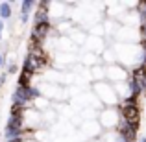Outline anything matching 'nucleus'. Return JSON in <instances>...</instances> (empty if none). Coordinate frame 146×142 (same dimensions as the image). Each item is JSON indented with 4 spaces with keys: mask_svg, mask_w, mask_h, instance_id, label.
Here are the masks:
<instances>
[{
    "mask_svg": "<svg viewBox=\"0 0 146 142\" xmlns=\"http://www.w3.org/2000/svg\"><path fill=\"white\" fill-rule=\"evenodd\" d=\"M93 90L98 96V102H102L106 107H118L120 100L117 96V90L109 81H96L93 83Z\"/></svg>",
    "mask_w": 146,
    "mask_h": 142,
    "instance_id": "nucleus-1",
    "label": "nucleus"
},
{
    "mask_svg": "<svg viewBox=\"0 0 146 142\" xmlns=\"http://www.w3.org/2000/svg\"><path fill=\"white\" fill-rule=\"evenodd\" d=\"M98 124L104 131H113L120 124V113L118 107H104L98 113Z\"/></svg>",
    "mask_w": 146,
    "mask_h": 142,
    "instance_id": "nucleus-2",
    "label": "nucleus"
},
{
    "mask_svg": "<svg viewBox=\"0 0 146 142\" xmlns=\"http://www.w3.org/2000/svg\"><path fill=\"white\" fill-rule=\"evenodd\" d=\"M54 33V22H41V24H33L30 30V43L37 44V46H44L46 39Z\"/></svg>",
    "mask_w": 146,
    "mask_h": 142,
    "instance_id": "nucleus-3",
    "label": "nucleus"
},
{
    "mask_svg": "<svg viewBox=\"0 0 146 142\" xmlns=\"http://www.w3.org/2000/svg\"><path fill=\"white\" fill-rule=\"evenodd\" d=\"M118 113H120V120H124L126 124L139 127L141 125V107L139 105H122L118 103Z\"/></svg>",
    "mask_w": 146,
    "mask_h": 142,
    "instance_id": "nucleus-4",
    "label": "nucleus"
},
{
    "mask_svg": "<svg viewBox=\"0 0 146 142\" xmlns=\"http://www.w3.org/2000/svg\"><path fill=\"white\" fill-rule=\"evenodd\" d=\"M128 76H129V72L122 65H118V63L106 65V81H111L113 85H117V83L128 81Z\"/></svg>",
    "mask_w": 146,
    "mask_h": 142,
    "instance_id": "nucleus-5",
    "label": "nucleus"
},
{
    "mask_svg": "<svg viewBox=\"0 0 146 142\" xmlns=\"http://www.w3.org/2000/svg\"><path fill=\"white\" fill-rule=\"evenodd\" d=\"M43 68L44 67L35 59V57H32L30 53H26L24 61H22V67H21V74H26V76H30V78H35L37 74H41Z\"/></svg>",
    "mask_w": 146,
    "mask_h": 142,
    "instance_id": "nucleus-6",
    "label": "nucleus"
},
{
    "mask_svg": "<svg viewBox=\"0 0 146 142\" xmlns=\"http://www.w3.org/2000/svg\"><path fill=\"white\" fill-rule=\"evenodd\" d=\"M35 4L33 0H22L21 4H19V18H21L22 24H26V22L32 18L33 15V9H35Z\"/></svg>",
    "mask_w": 146,
    "mask_h": 142,
    "instance_id": "nucleus-7",
    "label": "nucleus"
},
{
    "mask_svg": "<svg viewBox=\"0 0 146 142\" xmlns=\"http://www.w3.org/2000/svg\"><path fill=\"white\" fill-rule=\"evenodd\" d=\"M117 131H118V135L122 137V140H124V142H133V140L137 139V131H139V127H133V125L126 124L124 120H120Z\"/></svg>",
    "mask_w": 146,
    "mask_h": 142,
    "instance_id": "nucleus-8",
    "label": "nucleus"
},
{
    "mask_svg": "<svg viewBox=\"0 0 146 142\" xmlns=\"http://www.w3.org/2000/svg\"><path fill=\"white\" fill-rule=\"evenodd\" d=\"M82 131L85 133L87 137H91V140H93V139H100V135L104 133V129L100 127L98 120H85V124L82 125Z\"/></svg>",
    "mask_w": 146,
    "mask_h": 142,
    "instance_id": "nucleus-9",
    "label": "nucleus"
},
{
    "mask_svg": "<svg viewBox=\"0 0 146 142\" xmlns=\"http://www.w3.org/2000/svg\"><path fill=\"white\" fill-rule=\"evenodd\" d=\"M91 79H93V83L106 81V67H104V65H94V67H91Z\"/></svg>",
    "mask_w": 146,
    "mask_h": 142,
    "instance_id": "nucleus-10",
    "label": "nucleus"
},
{
    "mask_svg": "<svg viewBox=\"0 0 146 142\" xmlns=\"http://www.w3.org/2000/svg\"><path fill=\"white\" fill-rule=\"evenodd\" d=\"M13 17V2H0V20L6 22Z\"/></svg>",
    "mask_w": 146,
    "mask_h": 142,
    "instance_id": "nucleus-11",
    "label": "nucleus"
},
{
    "mask_svg": "<svg viewBox=\"0 0 146 142\" xmlns=\"http://www.w3.org/2000/svg\"><path fill=\"white\" fill-rule=\"evenodd\" d=\"M100 140L102 142H124L117 129H113V131H104L102 135H100Z\"/></svg>",
    "mask_w": 146,
    "mask_h": 142,
    "instance_id": "nucleus-12",
    "label": "nucleus"
},
{
    "mask_svg": "<svg viewBox=\"0 0 146 142\" xmlns=\"http://www.w3.org/2000/svg\"><path fill=\"white\" fill-rule=\"evenodd\" d=\"M32 79L33 78H30V76L21 74V72H19V76H17V87H30V85H33Z\"/></svg>",
    "mask_w": 146,
    "mask_h": 142,
    "instance_id": "nucleus-13",
    "label": "nucleus"
},
{
    "mask_svg": "<svg viewBox=\"0 0 146 142\" xmlns=\"http://www.w3.org/2000/svg\"><path fill=\"white\" fill-rule=\"evenodd\" d=\"M17 72H21V68L17 67V63H15V61H11V63L7 65V70H6V74L9 76V74H17Z\"/></svg>",
    "mask_w": 146,
    "mask_h": 142,
    "instance_id": "nucleus-14",
    "label": "nucleus"
},
{
    "mask_svg": "<svg viewBox=\"0 0 146 142\" xmlns=\"http://www.w3.org/2000/svg\"><path fill=\"white\" fill-rule=\"evenodd\" d=\"M4 30H6V26H4V22L0 20V41H2V35H4Z\"/></svg>",
    "mask_w": 146,
    "mask_h": 142,
    "instance_id": "nucleus-15",
    "label": "nucleus"
},
{
    "mask_svg": "<svg viewBox=\"0 0 146 142\" xmlns=\"http://www.w3.org/2000/svg\"><path fill=\"white\" fill-rule=\"evenodd\" d=\"M6 79H7V74L4 72V74L0 76V85H4V83H6Z\"/></svg>",
    "mask_w": 146,
    "mask_h": 142,
    "instance_id": "nucleus-16",
    "label": "nucleus"
},
{
    "mask_svg": "<svg viewBox=\"0 0 146 142\" xmlns=\"http://www.w3.org/2000/svg\"><path fill=\"white\" fill-rule=\"evenodd\" d=\"M4 63H6V57H4V53L0 52V68L4 67Z\"/></svg>",
    "mask_w": 146,
    "mask_h": 142,
    "instance_id": "nucleus-17",
    "label": "nucleus"
},
{
    "mask_svg": "<svg viewBox=\"0 0 146 142\" xmlns=\"http://www.w3.org/2000/svg\"><path fill=\"white\" fill-rule=\"evenodd\" d=\"M91 142H102V140H100V139H93V140H91Z\"/></svg>",
    "mask_w": 146,
    "mask_h": 142,
    "instance_id": "nucleus-18",
    "label": "nucleus"
},
{
    "mask_svg": "<svg viewBox=\"0 0 146 142\" xmlns=\"http://www.w3.org/2000/svg\"><path fill=\"white\" fill-rule=\"evenodd\" d=\"M139 142H146V137H143V139H141V140H139Z\"/></svg>",
    "mask_w": 146,
    "mask_h": 142,
    "instance_id": "nucleus-19",
    "label": "nucleus"
},
{
    "mask_svg": "<svg viewBox=\"0 0 146 142\" xmlns=\"http://www.w3.org/2000/svg\"><path fill=\"white\" fill-rule=\"evenodd\" d=\"M24 142H37V140H33V139H30V140H24Z\"/></svg>",
    "mask_w": 146,
    "mask_h": 142,
    "instance_id": "nucleus-20",
    "label": "nucleus"
},
{
    "mask_svg": "<svg viewBox=\"0 0 146 142\" xmlns=\"http://www.w3.org/2000/svg\"><path fill=\"white\" fill-rule=\"evenodd\" d=\"M0 137H2V133H0Z\"/></svg>",
    "mask_w": 146,
    "mask_h": 142,
    "instance_id": "nucleus-21",
    "label": "nucleus"
}]
</instances>
